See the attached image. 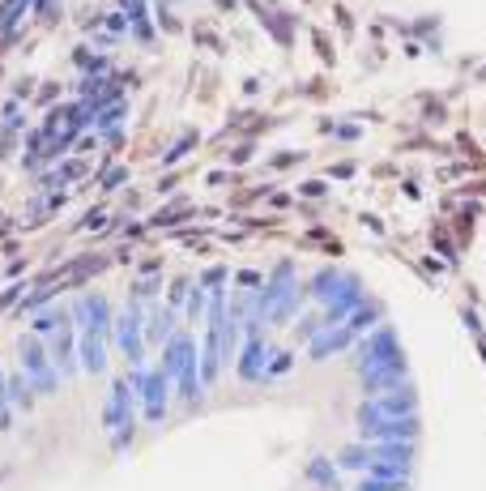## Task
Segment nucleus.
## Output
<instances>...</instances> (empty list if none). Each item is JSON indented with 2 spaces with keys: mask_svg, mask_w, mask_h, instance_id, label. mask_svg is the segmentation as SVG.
<instances>
[{
  "mask_svg": "<svg viewBox=\"0 0 486 491\" xmlns=\"http://www.w3.org/2000/svg\"><path fill=\"white\" fill-rule=\"evenodd\" d=\"M158 368L171 376V389H175L179 406H188V410L201 406V397H205V385H201V342L184 325L158 346Z\"/></svg>",
  "mask_w": 486,
  "mask_h": 491,
  "instance_id": "f257e3e1",
  "label": "nucleus"
},
{
  "mask_svg": "<svg viewBox=\"0 0 486 491\" xmlns=\"http://www.w3.org/2000/svg\"><path fill=\"white\" fill-rule=\"evenodd\" d=\"M18 368H22V376L30 380V389L39 393V397H56L60 385H65L48 355V342H43L39 334H30V329L18 338Z\"/></svg>",
  "mask_w": 486,
  "mask_h": 491,
  "instance_id": "20e7f679",
  "label": "nucleus"
},
{
  "mask_svg": "<svg viewBox=\"0 0 486 491\" xmlns=\"http://www.w3.org/2000/svg\"><path fill=\"white\" fill-rule=\"evenodd\" d=\"M137 427H141V415H137V393L128 385V376H111L107 380V397H103V432H107V444L124 453L137 441Z\"/></svg>",
  "mask_w": 486,
  "mask_h": 491,
  "instance_id": "f03ea898",
  "label": "nucleus"
},
{
  "mask_svg": "<svg viewBox=\"0 0 486 491\" xmlns=\"http://www.w3.org/2000/svg\"><path fill=\"white\" fill-rule=\"evenodd\" d=\"M13 427V402H9V372L0 368V432Z\"/></svg>",
  "mask_w": 486,
  "mask_h": 491,
  "instance_id": "9d476101",
  "label": "nucleus"
},
{
  "mask_svg": "<svg viewBox=\"0 0 486 491\" xmlns=\"http://www.w3.org/2000/svg\"><path fill=\"white\" fill-rule=\"evenodd\" d=\"M73 65L86 77H103V73H107V56H95V51H86V48L73 51Z\"/></svg>",
  "mask_w": 486,
  "mask_h": 491,
  "instance_id": "6e6552de",
  "label": "nucleus"
},
{
  "mask_svg": "<svg viewBox=\"0 0 486 491\" xmlns=\"http://www.w3.org/2000/svg\"><path fill=\"white\" fill-rule=\"evenodd\" d=\"M48 355L56 372H60V380H73L81 364H77V325H73V308H69V317L60 320V329L48 338Z\"/></svg>",
  "mask_w": 486,
  "mask_h": 491,
  "instance_id": "423d86ee",
  "label": "nucleus"
},
{
  "mask_svg": "<svg viewBox=\"0 0 486 491\" xmlns=\"http://www.w3.org/2000/svg\"><path fill=\"white\" fill-rule=\"evenodd\" d=\"M9 402H13V415H30L39 406V393L30 389V380L22 376V368L9 372Z\"/></svg>",
  "mask_w": 486,
  "mask_h": 491,
  "instance_id": "0eeeda50",
  "label": "nucleus"
},
{
  "mask_svg": "<svg viewBox=\"0 0 486 491\" xmlns=\"http://www.w3.org/2000/svg\"><path fill=\"white\" fill-rule=\"evenodd\" d=\"M128 385L137 393V415L146 427H163L171 415V402H175V389H171V376L158 364H137V368L124 372Z\"/></svg>",
  "mask_w": 486,
  "mask_h": 491,
  "instance_id": "7ed1b4c3",
  "label": "nucleus"
},
{
  "mask_svg": "<svg viewBox=\"0 0 486 491\" xmlns=\"http://www.w3.org/2000/svg\"><path fill=\"white\" fill-rule=\"evenodd\" d=\"M291 368H294V355H291V350H269L265 380H282V376H291Z\"/></svg>",
  "mask_w": 486,
  "mask_h": 491,
  "instance_id": "1a4fd4ad",
  "label": "nucleus"
},
{
  "mask_svg": "<svg viewBox=\"0 0 486 491\" xmlns=\"http://www.w3.org/2000/svg\"><path fill=\"white\" fill-rule=\"evenodd\" d=\"M111 346H116L124 359H128V368L146 364V350H149V346H146V303H141V299H133V295H128V303H124L120 312H116Z\"/></svg>",
  "mask_w": 486,
  "mask_h": 491,
  "instance_id": "39448f33",
  "label": "nucleus"
}]
</instances>
